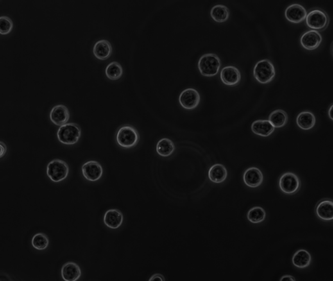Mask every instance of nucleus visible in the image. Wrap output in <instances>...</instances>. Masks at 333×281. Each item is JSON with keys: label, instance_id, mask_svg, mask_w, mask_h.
Segmentation results:
<instances>
[{"label": "nucleus", "instance_id": "obj_9", "mask_svg": "<svg viewBox=\"0 0 333 281\" xmlns=\"http://www.w3.org/2000/svg\"><path fill=\"white\" fill-rule=\"evenodd\" d=\"M81 170L85 178L91 182L99 180L103 174V167L97 161H89L85 163Z\"/></svg>", "mask_w": 333, "mask_h": 281}, {"label": "nucleus", "instance_id": "obj_27", "mask_svg": "<svg viewBox=\"0 0 333 281\" xmlns=\"http://www.w3.org/2000/svg\"><path fill=\"white\" fill-rule=\"evenodd\" d=\"M247 217L251 223L254 224L262 223L266 219V211L260 206H255L249 210Z\"/></svg>", "mask_w": 333, "mask_h": 281}, {"label": "nucleus", "instance_id": "obj_22", "mask_svg": "<svg viewBox=\"0 0 333 281\" xmlns=\"http://www.w3.org/2000/svg\"><path fill=\"white\" fill-rule=\"evenodd\" d=\"M311 262V255L305 249H300L294 254L292 257V263H293L294 266L298 268H306L309 266Z\"/></svg>", "mask_w": 333, "mask_h": 281}, {"label": "nucleus", "instance_id": "obj_7", "mask_svg": "<svg viewBox=\"0 0 333 281\" xmlns=\"http://www.w3.org/2000/svg\"><path fill=\"white\" fill-rule=\"evenodd\" d=\"M301 182L300 178L296 174L286 173L283 174L279 179L280 190L284 194L294 195L300 190Z\"/></svg>", "mask_w": 333, "mask_h": 281}, {"label": "nucleus", "instance_id": "obj_23", "mask_svg": "<svg viewBox=\"0 0 333 281\" xmlns=\"http://www.w3.org/2000/svg\"><path fill=\"white\" fill-rule=\"evenodd\" d=\"M210 16L215 22L223 23L227 21L230 17V11L227 7L223 5H216L212 8Z\"/></svg>", "mask_w": 333, "mask_h": 281}, {"label": "nucleus", "instance_id": "obj_14", "mask_svg": "<svg viewBox=\"0 0 333 281\" xmlns=\"http://www.w3.org/2000/svg\"><path fill=\"white\" fill-rule=\"evenodd\" d=\"M263 180L264 176L262 171L257 167H250L244 174V182L248 187L255 188L260 186Z\"/></svg>", "mask_w": 333, "mask_h": 281}, {"label": "nucleus", "instance_id": "obj_29", "mask_svg": "<svg viewBox=\"0 0 333 281\" xmlns=\"http://www.w3.org/2000/svg\"><path fill=\"white\" fill-rule=\"evenodd\" d=\"M13 28V22L10 17H0V34L1 35H8L11 32Z\"/></svg>", "mask_w": 333, "mask_h": 281}, {"label": "nucleus", "instance_id": "obj_1", "mask_svg": "<svg viewBox=\"0 0 333 281\" xmlns=\"http://www.w3.org/2000/svg\"><path fill=\"white\" fill-rule=\"evenodd\" d=\"M139 133L137 129L131 125H124L118 130L116 140L119 146L124 149L133 148L139 142Z\"/></svg>", "mask_w": 333, "mask_h": 281}, {"label": "nucleus", "instance_id": "obj_3", "mask_svg": "<svg viewBox=\"0 0 333 281\" xmlns=\"http://www.w3.org/2000/svg\"><path fill=\"white\" fill-rule=\"evenodd\" d=\"M253 75L258 82L266 84L270 83L275 78V67L269 60H260L254 67Z\"/></svg>", "mask_w": 333, "mask_h": 281}, {"label": "nucleus", "instance_id": "obj_15", "mask_svg": "<svg viewBox=\"0 0 333 281\" xmlns=\"http://www.w3.org/2000/svg\"><path fill=\"white\" fill-rule=\"evenodd\" d=\"M124 216L121 211L110 209L105 213L104 216V224L112 229H117L123 223Z\"/></svg>", "mask_w": 333, "mask_h": 281}, {"label": "nucleus", "instance_id": "obj_8", "mask_svg": "<svg viewBox=\"0 0 333 281\" xmlns=\"http://www.w3.org/2000/svg\"><path fill=\"white\" fill-rule=\"evenodd\" d=\"M200 101L199 92L192 88L183 90L179 97V103L185 110H194L199 106Z\"/></svg>", "mask_w": 333, "mask_h": 281}, {"label": "nucleus", "instance_id": "obj_21", "mask_svg": "<svg viewBox=\"0 0 333 281\" xmlns=\"http://www.w3.org/2000/svg\"><path fill=\"white\" fill-rule=\"evenodd\" d=\"M208 177L212 182L220 183L223 182L227 177V171L222 164H215L208 171Z\"/></svg>", "mask_w": 333, "mask_h": 281}, {"label": "nucleus", "instance_id": "obj_2", "mask_svg": "<svg viewBox=\"0 0 333 281\" xmlns=\"http://www.w3.org/2000/svg\"><path fill=\"white\" fill-rule=\"evenodd\" d=\"M221 63L220 59L214 54H205L199 59L198 68L203 76L213 77L218 74Z\"/></svg>", "mask_w": 333, "mask_h": 281}, {"label": "nucleus", "instance_id": "obj_16", "mask_svg": "<svg viewBox=\"0 0 333 281\" xmlns=\"http://www.w3.org/2000/svg\"><path fill=\"white\" fill-rule=\"evenodd\" d=\"M81 275L80 267L76 263H66L61 268V276L66 281H76L80 278Z\"/></svg>", "mask_w": 333, "mask_h": 281}, {"label": "nucleus", "instance_id": "obj_18", "mask_svg": "<svg viewBox=\"0 0 333 281\" xmlns=\"http://www.w3.org/2000/svg\"><path fill=\"white\" fill-rule=\"evenodd\" d=\"M112 46L107 40H101L95 43L93 47L94 56L100 60L104 61L110 58L112 54Z\"/></svg>", "mask_w": 333, "mask_h": 281}, {"label": "nucleus", "instance_id": "obj_10", "mask_svg": "<svg viewBox=\"0 0 333 281\" xmlns=\"http://www.w3.org/2000/svg\"><path fill=\"white\" fill-rule=\"evenodd\" d=\"M322 42L321 34L316 30H310L303 33L300 38L301 46L307 51H314L318 49Z\"/></svg>", "mask_w": 333, "mask_h": 281}, {"label": "nucleus", "instance_id": "obj_4", "mask_svg": "<svg viewBox=\"0 0 333 281\" xmlns=\"http://www.w3.org/2000/svg\"><path fill=\"white\" fill-rule=\"evenodd\" d=\"M57 135L61 144L71 146L78 143L81 137V130L77 124L67 123L60 126Z\"/></svg>", "mask_w": 333, "mask_h": 281}, {"label": "nucleus", "instance_id": "obj_6", "mask_svg": "<svg viewBox=\"0 0 333 281\" xmlns=\"http://www.w3.org/2000/svg\"><path fill=\"white\" fill-rule=\"evenodd\" d=\"M306 24L313 30H324L329 23L327 13L320 10L310 11L306 17Z\"/></svg>", "mask_w": 333, "mask_h": 281}, {"label": "nucleus", "instance_id": "obj_26", "mask_svg": "<svg viewBox=\"0 0 333 281\" xmlns=\"http://www.w3.org/2000/svg\"><path fill=\"white\" fill-rule=\"evenodd\" d=\"M123 69L120 63L113 61L107 66L106 69V75L111 80H118L122 76Z\"/></svg>", "mask_w": 333, "mask_h": 281}, {"label": "nucleus", "instance_id": "obj_11", "mask_svg": "<svg viewBox=\"0 0 333 281\" xmlns=\"http://www.w3.org/2000/svg\"><path fill=\"white\" fill-rule=\"evenodd\" d=\"M307 15V11L304 7L297 4L288 7L284 13L288 21L294 24H299L304 21Z\"/></svg>", "mask_w": 333, "mask_h": 281}, {"label": "nucleus", "instance_id": "obj_19", "mask_svg": "<svg viewBox=\"0 0 333 281\" xmlns=\"http://www.w3.org/2000/svg\"><path fill=\"white\" fill-rule=\"evenodd\" d=\"M316 214L321 220L332 221L333 219V203L331 200L319 202L316 207Z\"/></svg>", "mask_w": 333, "mask_h": 281}, {"label": "nucleus", "instance_id": "obj_24", "mask_svg": "<svg viewBox=\"0 0 333 281\" xmlns=\"http://www.w3.org/2000/svg\"><path fill=\"white\" fill-rule=\"evenodd\" d=\"M175 151L174 143L168 138H163L156 145V152L162 157H168Z\"/></svg>", "mask_w": 333, "mask_h": 281}, {"label": "nucleus", "instance_id": "obj_31", "mask_svg": "<svg viewBox=\"0 0 333 281\" xmlns=\"http://www.w3.org/2000/svg\"><path fill=\"white\" fill-rule=\"evenodd\" d=\"M156 279L165 280L164 276H163L162 275H160V274H156V275H154L153 276H152L150 279H149V280H153Z\"/></svg>", "mask_w": 333, "mask_h": 281}, {"label": "nucleus", "instance_id": "obj_28", "mask_svg": "<svg viewBox=\"0 0 333 281\" xmlns=\"http://www.w3.org/2000/svg\"><path fill=\"white\" fill-rule=\"evenodd\" d=\"M31 244H32L33 248L37 250H44L49 245V238L43 233H37L34 235L32 240H31Z\"/></svg>", "mask_w": 333, "mask_h": 281}, {"label": "nucleus", "instance_id": "obj_32", "mask_svg": "<svg viewBox=\"0 0 333 281\" xmlns=\"http://www.w3.org/2000/svg\"><path fill=\"white\" fill-rule=\"evenodd\" d=\"M280 280H294V281L296 280L295 278L292 277V276H290V275L283 276L282 277L280 278Z\"/></svg>", "mask_w": 333, "mask_h": 281}, {"label": "nucleus", "instance_id": "obj_13", "mask_svg": "<svg viewBox=\"0 0 333 281\" xmlns=\"http://www.w3.org/2000/svg\"><path fill=\"white\" fill-rule=\"evenodd\" d=\"M51 121L57 126H61L67 124L70 119L69 109L64 105H57L52 109L50 114Z\"/></svg>", "mask_w": 333, "mask_h": 281}, {"label": "nucleus", "instance_id": "obj_12", "mask_svg": "<svg viewBox=\"0 0 333 281\" xmlns=\"http://www.w3.org/2000/svg\"><path fill=\"white\" fill-rule=\"evenodd\" d=\"M220 78L224 84L234 86L239 84L241 80V74L234 66H227L221 70Z\"/></svg>", "mask_w": 333, "mask_h": 281}, {"label": "nucleus", "instance_id": "obj_30", "mask_svg": "<svg viewBox=\"0 0 333 281\" xmlns=\"http://www.w3.org/2000/svg\"><path fill=\"white\" fill-rule=\"evenodd\" d=\"M7 146L4 142H0V158H3L7 153Z\"/></svg>", "mask_w": 333, "mask_h": 281}, {"label": "nucleus", "instance_id": "obj_5", "mask_svg": "<svg viewBox=\"0 0 333 281\" xmlns=\"http://www.w3.org/2000/svg\"><path fill=\"white\" fill-rule=\"evenodd\" d=\"M47 175L54 182H60L67 178L69 173V167L63 160L55 159L47 164Z\"/></svg>", "mask_w": 333, "mask_h": 281}, {"label": "nucleus", "instance_id": "obj_25", "mask_svg": "<svg viewBox=\"0 0 333 281\" xmlns=\"http://www.w3.org/2000/svg\"><path fill=\"white\" fill-rule=\"evenodd\" d=\"M288 119V115L284 110H277L273 111L269 115L268 121L274 126V128H280L286 125Z\"/></svg>", "mask_w": 333, "mask_h": 281}, {"label": "nucleus", "instance_id": "obj_17", "mask_svg": "<svg viewBox=\"0 0 333 281\" xmlns=\"http://www.w3.org/2000/svg\"><path fill=\"white\" fill-rule=\"evenodd\" d=\"M251 130L256 135L268 137L272 134L275 128L268 120H257L251 124Z\"/></svg>", "mask_w": 333, "mask_h": 281}, {"label": "nucleus", "instance_id": "obj_33", "mask_svg": "<svg viewBox=\"0 0 333 281\" xmlns=\"http://www.w3.org/2000/svg\"><path fill=\"white\" fill-rule=\"evenodd\" d=\"M332 105L330 106V108H329V110H328V116H329V117L330 118V119H332Z\"/></svg>", "mask_w": 333, "mask_h": 281}, {"label": "nucleus", "instance_id": "obj_20", "mask_svg": "<svg viewBox=\"0 0 333 281\" xmlns=\"http://www.w3.org/2000/svg\"><path fill=\"white\" fill-rule=\"evenodd\" d=\"M296 122L298 126L303 130H309L313 128L316 124V117L309 111H305L300 113L297 117Z\"/></svg>", "mask_w": 333, "mask_h": 281}]
</instances>
